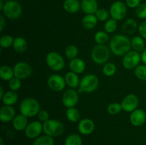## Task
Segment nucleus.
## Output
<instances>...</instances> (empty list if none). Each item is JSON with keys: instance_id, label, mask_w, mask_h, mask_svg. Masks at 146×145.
<instances>
[{"instance_id": "obj_51", "label": "nucleus", "mask_w": 146, "mask_h": 145, "mask_svg": "<svg viewBox=\"0 0 146 145\" xmlns=\"http://www.w3.org/2000/svg\"><path fill=\"white\" fill-rule=\"evenodd\" d=\"M17 145H21V144H17Z\"/></svg>"}, {"instance_id": "obj_31", "label": "nucleus", "mask_w": 146, "mask_h": 145, "mask_svg": "<svg viewBox=\"0 0 146 145\" xmlns=\"http://www.w3.org/2000/svg\"><path fill=\"white\" fill-rule=\"evenodd\" d=\"M109 40V35L105 31H98L94 35V41L98 45H105Z\"/></svg>"}, {"instance_id": "obj_39", "label": "nucleus", "mask_w": 146, "mask_h": 145, "mask_svg": "<svg viewBox=\"0 0 146 145\" xmlns=\"http://www.w3.org/2000/svg\"><path fill=\"white\" fill-rule=\"evenodd\" d=\"M96 18L99 21H104L106 22L108 19H109L110 13L107 9L104 8H98L96 12L95 13Z\"/></svg>"}, {"instance_id": "obj_21", "label": "nucleus", "mask_w": 146, "mask_h": 145, "mask_svg": "<svg viewBox=\"0 0 146 145\" xmlns=\"http://www.w3.org/2000/svg\"><path fill=\"white\" fill-rule=\"evenodd\" d=\"M138 25L137 24V21L135 19L131 18L125 20V21H124L122 27H121V30H122L123 33L130 34V35L135 34L138 31Z\"/></svg>"}, {"instance_id": "obj_36", "label": "nucleus", "mask_w": 146, "mask_h": 145, "mask_svg": "<svg viewBox=\"0 0 146 145\" xmlns=\"http://www.w3.org/2000/svg\"><path fill=\"white\" fill-rule=\"evenodd\" d=\"M14 38L11 35L5 34L1 36L0 38V46L2 48H9L11 47L14 44Z\"/></svg>"}, {"instance_id": "obj_40", "label": "nucleus", "mask_w": 146, "mask_h": 145, "mask_svg": "<svg viewBox=\"0 0 146 145\" xmlns=\"http://www.w3.org/2000/svg\"><path fill=\"white\" fill-rule=\"evenodd\" d=\"M8 86L9 90L17 92L21 87V80L14 77L8 82Z\"/></svg>"}, {"instance_id": "obj_42", "label": "nucleus", "mask_w": 146, "mask_h": 145, "mask_svg": "<svg viewBox=\"0 0 146 145\" xmlns=\"http://www.w3.org/2000/svg\"><path fill=\"white\" fill-rule=\"evenodd\" d=\"M37 117H38V120L42 122V123L50 119L49 113L46 110H44V109H41L39 111V112L37 115Z\"/></svg>"}, {"instance_id": "obj_16", "label": "nucleus", "mask_w": 146, "mask_h": 145, "mask_svg": "<svg viewBox=\"0 0 146 145\" xmlns=\"http://www.w3.org/2000/svg\"><path fill=\"white\" fill-rule=\"evenodd\" d=\"M78 131L83 135H89L95 129V123L89 118L81 119L78 123Z\"/></svg>"}, {"instance_id": "obj_18", "label": "nucleus", "mask_w": 146, "mask_h": 145, "mask_svg": "<svg viewBox=\"0 0 146 145\" xmlns=\"http://www.w3.org/2000/svg\"><path fill=\"white\" fill-rule=\"evenodd\" d=\"M11 123H12L13 128L15 130L19 131V132L24 131L27 128V125H29L28 117L20 113L16 115Z\"/></svg>"}, {"instance_id": "obj_38", "label": "nucleus", "mask_w": 146, "mask_h": 145, "mask_svg": "<svg viewBox=\"0 0 146 145\" xmlns=\"http://www.w3.org/2000/svg\"><path fill=\"white\" fill-rule=\"evenodd\" d=\"M123 110L121 103L118 102H112L107 107V112L111 115H118Z\"/></svg>"}, {"instance_id": "obj_15", "label": "nucleus", "mask_w": 146, "mask_h": 145, "mask_svg": "<svg viewBox=\"0 0 146 145\" xmlns=\"http://www.w3.org/2000/svg\"><path fill=\"white\" fill-rule=\"evenodd\" d=\"M129 120L131 125L134 127H141L146 122V112L143 109L138 108L131 112Z\"/></svg>"}, {"instance_id": "obj_13", "label": "nucleus", "mask_w": 146, "mask_h": 145, "mask_svg": "<svg viewBox=\"0 0 146 145\" xmlns=\"http://www.w3.org/2000/svg\"><path fill=\"white\" fill-rule=\"evenodd\" d=\"M123 110L126 112H132L138 109L139 105V99L135 94H128L125 95L121 102Z\"/></svg>"}, {"instance_id": "obj_12", "label": "nucleus", "mask_w": 146, "mask_h": 145, "mask_svg": "<svg viewBox=\"0 0 146 145\" xmlns=\"http://www.w3.org/2000/svg\"><path fill=\"white\" fill-rule=\"evenodd\" d=\"M47 84L48 88L54 92H61L66 85L64 77L56 73L52 74L48 77Z\"/></svg>"}, {"instance_id": "obj_20", "label": "nucleus", "mask_w": 146, "mask_h": 145, "mask_svg": "<svg viewBox=\"0 0 146 145\" xmlns=\"http://www.w3.org/2000/svg\"><path fill=\"white\" fill-rule=\"evenodd\" d=\"M68 66H69L71 71L79 75L85 71L86 68V64L84 60L77 57L69 61Z\"/></svg>"}, {"instance_id": "obj_1", "label": "nucleus", "mask_w": 146, "mask_h": 145, "mask_svg": "<svg viewBox=\"0 0 146 145\" xmlns=\"http://www.w3.org/2000/svg\"><path fill=\"white\" fill-rule=\"evenodd\" d=\"M109 48L116 56H124L131 50V40L123 34L114 35L110 40Z\"/></svg>"}, {"instance_id": "obj_5", "label": "nucleus", "mask_w": 146, "mask_h": 145, "mask_svg": "<svg viewBox=\"0 0 146 145\" xmlns=\"http://www.w3.org/2000/svg\"><path fill=\"white\" fill-rule=\"evenodd\" d=\"M99 85V79L95 74H87L80 81L78 92L91 93L97 90Z\"/></svg>"}, {"instance_id": "obj_10", "label": "nucleus", "mask_w": 146, "mask_h": 145, "mask_svg": "<svg viewBox=\"0 0 146 145\" xmlns=\"http://www.w3.org/2000/svg\"><path fill=\"white\" fill-rule=\"evenodd\" d=\"M14 77L22 80L27 79L31 75L33 72L32 67L25 61L17 62L13 67Z\"/></svg>"}, {"instance_id": "obj_32", "label": "nucleus", "mask_w": 146, "mask_h": 145, "mask_svg": "<svg viewBox=\"0 0 146 145\" xmlns=\"http://www.w3.org/2000/svg\"><path fill=\"white\" fill-rule=\"evenodd\" d=\"M78 55V48L74 44H70L65 48V55L68 60H72L77 58Z\"/></svg>"}, {"instance_id": "obj_7", "label": "nucleus", "mask_w": 146, "mask_h": 145, "mask_svg": "<svg viewBox=\"0 0 146 145\" xmlns=\"http://www.w3.org/2000/svg\"><path fill=\"white\" fill-rule=\"evenodd\" d=\"M46 65L51 71L58 72L65 67V61L62 55L56 51H50L46 55Z\"/></svg>"}, {"instance_id": "obj_30", "label": "nucleus", "mask_w": 146, "mask_h": 145, "mask_svg": "<svg viewBox=\"0 0 146 145\" xmlns=\"http://www.w3.org/2000/svg\"><path fill=\"white\" fill-rule=\"evenodd\" d=\"M54 137L48 135L44 134L41 135L38 137L36 138L33 142L32 145H54Z\"/></svg>"}, {"instance_id": "obj_41", "label": "nucleus", "mask_w": 146, "mask_h": 145, "mask_svg": "<svg viewBox=\"0 0 146 145\" xmlns=\"http://www.w3.org/2000/svg\"><path fill=\"white\" fill-rule=\"evenodd\" d=\"M135 15L140 19H146V4H141L135 9Z\"/></svg>"}, {"instance_id": "obj_50", "label": "nucleus", "mask_w": 146, "mask_h": 145, "mask_svg": "<svg viewBox=\"0 0 146 145\" xmlns=\"http://www.w3.org/2000/svg\"><path fill=\"white\" fill-rule=\"evenodd\" d=\"M2 1H4V2H5V1H9V0H2Z\"/></svg>"}, {"instance_id": "obj_22", "label": "nucleus", "mask_w": 146, "mask_h": 145, "mask_svg": "<svg viewBox=\"0 0 146 145\" xmlns=\"http://www.w3.org/2000/svg\"><path fill=\"white\" fill-rule=\"evenodd\" d=\"M64 78H65L66 85H68L70 88L76 89L79 87L81 80L78 76V74L72 72V71H69L66 73Z\"/></svg>"}, {"instance_id": "obj_29", "label": "nucleus", "mask_w": 146, "mask_h": 145, "mask_svg": "<svg viewBox=\"0 0 146 145\" xmlns=\"http://www.w3.org/2000/svg\"><path fill=\"white\" fill-rule=\"evenodd\" d=\"M14 77V72L13 68L9 65H2L0 68V78L4 81H9Z\"/></svg>"}, {"instance_id": "obj_25", "label": "nucleus", "mask_w": 146, "mask_h": 145, "mask_svg": "<svg viewBox=\"0 0 146 145\" xmlns=\"http://www.w3.org/2000/svg\"><path fill=\"white\" fill-rule=\"evenodd\" d=\"M12 47L16 52L24 53L28 48V43L24 37L17 36L14 38Z\"/></svg>"}, {"instance_id": "obj_34", "label": "nucleus", "mask_w": 146, "mask_h": 145, "mask_svg": "<svg viewBox=\"0 0 146 145\" xmlns=\"http://www.w3.org/2000/svg\"><path fill=\"white\" fill-rule=\"evenodd\" d=\"M83 141L80 135L77 134H71L66 136L64 145H82Z\"/></svg>"}, {"instance_id": "obj_27", "label": "nucleus", "mask_w": 146, "mask_h": 145, "mask_svg": "<svg viewBox=\"0 0 146 145\" xmlns=\"http://www.w3.org/2000/svg\"><path fill=\"white\" fill-rule=\"evenodd\" d=\"M131 48L137 52H142L145 48L144 38L141 36H135L131 38Z\"/></svg>"}, {"instance_id": "obj_11", "label": "nucleus", "mask_w": 146, "mask_h": 145, "mask_svg": "<svg viewBox=\"0 0 146 145\" xmlns=\"http://www.w3.org/2000/svg\"><path fill=\"white\" fill-rule=\"evenodd\" d=\"M61 101L63 105L66 108L74 107L76 106L79 101L78 91L74 88H68L63 93Z\"/></svg>"}, {"instance_id": "obj_9", "label": "nucleus", "mask_w": 146, "mask_h": 145, "mask_svg": "<svg viewBox=\"0 0 146 145\" xmlns=\"http://www.w3.org/2000/svg\"><path fill=\"white\" fill-rule=\"evenodd\" d=\"M110 16L117 21H121L127 14V6L121 1H115L110 7Z\"/></svg>"}, {"instance_id": "obj_44", "label": "nucleus", "mask_w": 146, "mask_h": 145, "mask_svg": "<svg viewBox=\"0 0 146 145\" xmlns=\"http://www.w3.org/2000/svg\"><path fill=\"white\" fill-rule=\"evenodd\" d=\"M141 0H125V4L128 7L131 9H136L141 3Z\"/></svg>"}, {"instance_id": "obj_37", "label": "nucleus", "mask_w": 146, "mask_h": 145, "mask_svg": "<svg viewBox=\"0 0 146 145\" xmlns=\"http://www.w3.org/2000/svg\"><path fill=\"white\" fill-rule=\"evenodd\" d=\"M134 74L138 79L146 82V65H139L134 69Z\"/></svg>"}, {"instance_id": "obj_19", "label": "nucleus", "mask_w": 146, "mask_h": 145, "mask_svg": "<svg viewBox=\"0 0 146 145\" xmlns=\"http://www.w3.org/2000/svg\"><path fill=\"white\" fill-rule=\"evenodd\" d=\"M98 9L97 0H81V9L86 14H95Z\"/></svg>"}, {"instance_id": "obj_33", "label": "nucleus", "mask_w": 146, "mask_h": 145, "mask_svg": "<svg viewBox=\"0 0 146 145\" xmlns=\"http://www.w3.org/2000/svg\"><path fill=\"white\" fill-rule=\"evenodd\" d=\"M117 68L115 64L111 62H107L103 66L102 71L104 75L107 77H112L115 74Z\"/></svg>"}, {"instance_id": "obj_48", "label": "nucleus", "mask_w": 146, "mask_h": 145, "mask_svg": "<svg viewBox=\"0 0 146 145\" xmlns=\"http://www.w3.org/2000/svg\"><path fill=\"white\" fill-rule=\"evenodd\" d=\"M4 6V1L2 0H0V11H2Z\"/></svg>"}, {"instance_id": "obj_2", "label": "nucleus", "mask_w": 146, "mask_h": 145, "mask_svg": "<svg viewBox=\"0 0 146 145\" xmlns=\"http://www.w3.org/2000/svg\"><path fill=\"white\" fill-rule=\"evenodd\" d=\"M41 110L40 103L34 98H27L21 101L19 105L20 113L27 117H33L37 116Z\"/></svg>"}, {"instance_id": "obj_45", "label": "nucleus", "mask_w": 146, "mask_h": 145, "mask_svg": "<svg viewBox=\"0 0 146 145\" xmlns=\"http://www.w3.org/2000/svg\"><path fill=\"white\" fill-rule=\"evenodd\" d=\"M6 27V21L2 14L0 15V31L2 32Z\"/></svg>"}, {"instance_id": "obj_14", "label": "nucleus", "mask_w": 146, "mask_h": 145, "mask_svg": "<svg viewBox=\"0 0 146 145\" xmlns=\"http://www.w3.org/2000/svg\"><path fill=\"white\" fill-rule=\"evenodd\" d=\"M43 132V123L38 120L32 121L27 125V128L24 130L26 136L29 139H34L41 136Z\"/></svg>"}, {"instance_id": "obj_43", "label": "nucleus", "mask_w": 146, "mask_h": 145, "mask_svg": "<svg viewBox=\"0 0 146 145\" xmlns=\"http://www.w3.org/2000/svg\"><path fill=\"white\" fill-rule=\"evenodd\" d=\"M138 31L139 33V35L142 38L146 39V21H143L140 24V25L138 26Z\"/></svg>"}, {"instance_id": "obj_17", "label": "nucleus", "mask_w": 146, "mask_h": 145, "mask_svg": "<svg viewBox=\"0 0 146 145\" xmlns=\"http://www.w3.org/2000/svg\"><path fill=\"white\" fill-rule=\"evenodd\" d=\"M16 116V111L14 107L4 105L0 109V120L4 123L12 122Z\"/></svg>"}, {"instance_id": "obj_26", "label": "nucleus", "mask_w": 146, "mask_h": 145, "mask_svg": "<svg viewBox=\"0 0 146 145\" xmlns=\"http://www.w3.org/2000/svg\"><path fill=\"white\" fill-rule=\"evenodd\" d=\"M18 99L19 96L17 92L10 90L7 91L5 92L4 97L1 100L4 105L13 106V105L17 103V101H18Z\"/></svg>"}, {"instance_id": "obj_6", "label": "nucleus", "mask_w": 146, "mask_h": 145, "mask_svg": "<svg viewBox=\"0 0 146 145\" xmlns=\"http://www.w3.org/2000/svg\"><path fill=\"white\" fill-rule=\"evenodd\" d=\"M22 7L16 0H9L4 2V6L1 11L4 16L11 20H16L21 16L22 14Z\"/></svg>"}, {"instance_id": "obj_8", "label": "nucleus", "mask_w": 146, "mask_h": 145, "mask_svg": "<svg viewBox=\"0 0 146 145\" xmlns=\"http://www.w3.org/2000/svg\"><path fill=\"white\" fill-rule=\"evenodd\" d=\"M141 61V56L139 52L131 50L124 56H123L122 65L125 69H135L140 65Z\"/></svg>"}, {"instance_id": "obj_49", "label": "nucleus", "mask_w": 146, "mask_h": 145, "mask_svg": "<svg viewBox=\"0 0 146 145\" xmlns=\"http://www.w3.org/2000/svg\"><path fill=\"white\" fill-rule=\"evenodd\" d=\"M0 145H4V140H3L2 137L0 138Z\"/></svg>"}, {"instance_id": "obj_46", "label": "nucleus", "mask_w": 146, "mask_h": 145, "mask_svg": "<svg viewBox=\"0 0 146 145\" xmlns=\"http://www.w3.org/2000/svg\"><path fill=\"white\" fill-rule=\"evenodd\" d=\"M141 61L143 62V63L145 64L146 65V48H145V49L141 52Z\"/></svg>"}, {"instance_id": "obj_35", "label": "nucleus", "mask_w": 146, "mask_h": 145, "mask_svg": "<svg viewBox=\"0 0 146 145\" xmlns=\"http://www.w3.org/2000/svg\"><path fill=\"white\" fill-rule=\"evenodd\" d=\"M118 28V21L111 18L107 20L104 24V31L108 34H113Z\"/></svg>"}, {"instance_id": "obj_4", "label": "nucleus", "mask_w": 146, "mask_h": 145, "mask_svg": "<svg viewBox=\"0 0 146 145\" xmlns=\"http://www.w3.org/2000/svg\"><path fill=\"white\" fill-rule=\"evenodd\" d=\"M43 132L48 136L57 137L61 136L64 133L65 127L61 121L50 119L43 123Z\"/></svg>"}, {"instance_id": "obj_47", "label": "nucleus", "mask_w": 146, "mask_h": 145, "mask_svg": "<svg viewBox=\"0 0 146 145\" xmlns=\"http://www.w3.org/2000/svg\"><path fill=\"white\" fill-rule=\"evenodd\" d=\"M5 92H4V89L3 88V87H0V99H1L4 97Z\"/></svg>"}, {"instance_id": "obj_3", "label": "nucleus", "mask_w": 146, "mask_h": 145, "mask_svg": "<svg viewBox=\"0 0 146 145\" xmlns=\"http://www.w3.org/2000/svg\"><path fill=\"white\" fill-rule=\"evenodd\" d=\"M111 56V50L106 45L96 44L91 50V57L92 61L98 65L106 63Z\"/></svg>"}, {"instance_id": "obj_24", "label": "nucleus", "mask_w": 146, "mask_h": 145, "mask_svg": "<svg viewBox=\"0 0 146 145\" xmlns=\"http://www.w3.org/2000/svg\"><path fill=\"white\" fill-rule=\"evenodd\" d=\"M98 18L95 14H86L82 18V26L86 29L91 30L95 28L98 24Z\"/></svg>"}, {"instance_id": "obj_28", "label": "nucleus", "mask_w": 146, "mask_h": 145, "mask_svg": "<svg viewBox=\"0 0 146 145\" xmlns=\"http://www.w3.org/2000/svg\"><path fill=\"white\" fill-rule=\"evenodd\" d=\"M66 117L69 122L73 123H76L81 120V113L75 107L67 108L66 111Z\"/></svg>"}, {"instance_id": "obj_23", "label": "nucleus", "mask_w": 146, "mask_h": 145, "mask_svg": "<svg viewBox=\"0 0 146 145\" xmlns=\"http://www.w3.org/2000/svg\"><path fill=\"white\" fill-rule=\"evenodd\" d=\"M63 8L68 14H76L81 9V2L78 0H64Z\"/></svg>"}]
</instances>
